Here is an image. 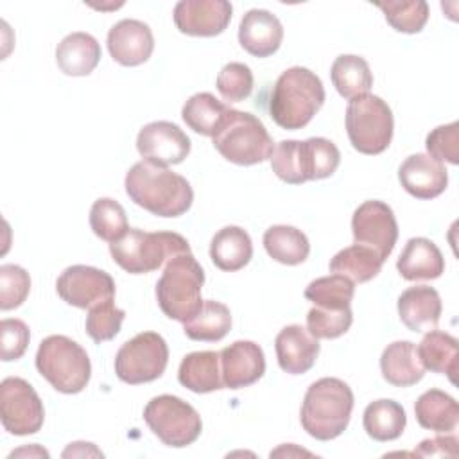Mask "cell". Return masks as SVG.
I'll return each mask as SVG.
<instances>
[{
  "instance_id": "obj_1",
  "label": "cell",
  "mask_w": 459,
  "mask_h": 459,
  "mask_svg": "<svg viewBox=\"0 0 459 459\" xmlns=\"http://www.w3.org/2000/svg\"><path fill=\"white\" fill-rule=\"evenodd\" d=\"M124 186L134 204L158 217H179L194 201V190L186 178L145 160L127 170Z\"/></svg>"
},
{
  "instance_id": "obj_2",
  "label": "cell",
  "mask_w": 459,
  "mask_h": 459,
  "mask_svg": "<svg viewBox=\"0 0 459 459\" xmlns=\"http://www.w3.org/2000/svg\"><path fill=\"white\" fill-rule=\"evenodd\" d=\"M325 97V86L312 70L292 66L281 72L273 86L269 115L281 129L296 131L314 118Z\"/></svg>"
},
{
  "instance_id": "obj_3",
  "label": "cell",
  "mask_w": 459,
  "mask_h": 459,
  "mask_svg": "<svg viewBox=\"0 0 459 459\" xmlns=\"http://www.w3.org/2000/svg\"><path fill=\"white\" fill-rule=\"evenodd\" d=\"M351 411L353 393L350 385L341 378L325 377L307 389L299 420L308 436L319 441H330L346 430Z\"/></svg>"
},
{
  "instance_id": "obj_4",
  "label": "cell",
  "mask_w": 459,
  "mask_h": 459,
  "mask_svg": "<svg viewBox=\"0 0 459 459\" xmlns=\"http://www.w3.org/2000/svg\"><path fill=\"white\" fill-rule=\"evenodd\" d=\"M203 283L204 271L192 251L172 256L156 283V299L161 312L179 323L190 321L203 307Z\"/></svg>"
},
{
  "instance_id": "obj_5",
  "label": "cell",
  "mask_w": 459,
  "mask_h": 459,
  "mask_svg": "<svg viewBox=\"0 0 459 459\" xmlns=\"http://www.w3.org/2000/svg\"><path fill=\"white\" fill-rule=\"evenodd\" d=\"M113 260L129 274H145L165 265L172 256L190 253L188 240L174 231H143L129 228L109 244Z\"/></svg>"
},
{
  "instance_id": "obj_6",
  "label": "cell",
  "mask_w": 459,
  "mask_h": 459,
  "mask_svg": "<svg viewBox=\"0 0 459 459\" xmlns=\"http://www.w3.org/2000/svg\"><path fill=\"white\" fill-rule=\"evenodd\" d=\"M39 375L59 393H81L91 377V362L86 350L66 335H48L36 351Z\"/></svg>"
},
{
  "instance_id": "obj_7",
  "label": "cell",
  "mask_w": 459,
  "mask_h": 459,
  "mask_svg": "<svg viewBox=\"0 0 459 459\" xmlns=\"http://www.w3.org/2000/svg\"><path fill=\"white\" fill-rule=\"evenodd\" d=\"M219 154L235 165H256L271 160L274 143L260 118L251 113L230 109L221 129L212 136Z\"/></svg>"
},
{
  "instance_id": "obj_8",
  "label": "cell",
  "mask_w": 459,
  "mask_h": 459,
  "mask_svg": "<svg viewBox=\"0 0 459 459\" xmlns=\"http://www.w3.org/2000/svg\"><path fill=\"white\" fill-rule=\"evenodd\" d=\"M346 133L355 151L362 154H380L393 140V111L378 95H360L348 102Z\"/></svg>"
},
{
  "instance_id": "obj_9",
  "label": "cell",
  "mask_w": 459,
  "mask_h": 459,
  "mask_svg": "<svg viewBox=\"0 0 459 459\" xmlns=\"http://www.w3.org/2000/svg\"><path fill=\"white\" fill-rule=\"evenodd\" d=\"M143 420L163 445L174 448L192 445L203 430L199 412L174 394L154 396L143 409Z\"/></svg>"
},
{
  "instance_id": "obj_10",
  "label": "cell",
  "mask_w": 459,
  "mask_h": 459,
  "mask_svg": "<svg viewBox=\"0 0 459 459\" xmlns=\"http://www.w3.org/2000/svg\"><path fill=\"white\" fill-rule=\"evenodd\" d=\"M169 362V346L156 332H140L120 346L115 357L117 377L129 384H147L160 378Z\"/></svg>"
},
{
  "instance_id": "obj_11",
  "label": "cell",
  "mask_w": 459,
  "mask_h": 459,
  "mask_svg": "<svg viewBox=\"0 0 459 459\" xmlns=\"http://www.w3.org/2000/svg\"><path fill=\"white\" fill-rule=\"evenodd\" d=\"M0 418L4 429L13 436L36 434L43 427V402L27 380L20 377H7L2 380Z\"/></svg>"
},
{
  "instance_id": "obj_12",
  "label": "cell",
  "mask_w": 459,
  "mask_h": 459,
  "mask_svg": "<svg viewBox=\"0 0 459 459\" xmlns=\"http://www.w3.org/2000/svg\"><path fill=\"white\" fill-rule=\"evenodd\" d=\"M351 233L355 244L371 247L385 262L398 238V222L384 201H364L353 212Z\"/></svg>"
},
{
  "instance_id": "obj_13",
  "label": "cell",
  "mask_w": 459,
  "mask_h": 459,
  "mask_svg": "<svg viewBox=\"0 0 459 459\" xmlns=\"http://www.w3.org/2000/svg\"><path fill=\"white\" fill-rule=\"evenodd\" d=\"M56 290L65 303L77 308H91L115 298V281L106 271L79 264L66 267L59 274Z\"/></svg>"
},
{
  "instance_id": "obj_14",
  "label": "cell",
  "mask_w": 459,
  "mask_h": 459,
  "mask_svg": "<svg viewBox=\"0 0 459 459\" xmlns=\"http://www.w3.org/2000/svg\"><path fill=\"white\" fill-rule=\"evenodd\" d=\"M136 149L145 161L167 169L190 154V138L176 124L156 120L140 129Z\"/></svg>"
},
{
  "instance_id": "obj_15",
  "label": "cell",
  "mask_w": 459,
  "mask_h": 459,
  "mask_svg": "<svg viewBox=\"0 0 459 459\" xmlns=\"http://www.w3.org/2000/svg\"><path fill=\"white\" fill-rule=\"evenodd\" d=\"M231 13L226 0H181L174 7V23L186 36L212 38L226 30Z\"/></svg>"
},
{
  "instance_id": "obj_16",
  "label": "cell",
  "mask_w": 459,
  "mask_h": 459,
  "mask_svg": "<svg viewBox=\"0 0 459 459\" xmlns=\"http://www.w3.org/2000/svg\"><path fill=\"white\" fill-rule=\"evenodd\" d=\"M222 384L228 389H242L265 373V357L253 341H235L219 351Z\"/></svg>"
},
{
  "instance_id": "obj_17",
  "label": "cell",
  "mask_w": 459,
  "mask_h": 459,
  "mask_svg": "<svg viewBox=\"0 0 459 459\" xmlns=\"http://www.w3.org/2000/svg\"><path fill=\"white\" fill-rule=\"evenodd\" d=\"M108 50L122 66L145 63L154 50V36L147 23L140 20H120L108 32Z\"/></svg>"
},
{
  "instance_id": "obj_18",
  "label": "cell",
  "mask_w": 459,
  "mask_h": 459,
  "mask_svg": "<svg viewBox=\"0 0 459 459\" xmlns=\"http://www.w3.org/2000/svg\"><path fill=\"white\" fill-rule=\"evenodd\" d=\"M398 179L405 192L416 199H434L446 190L448 174L441 161L429 154H411L398 169Z\"/></svg>"
},
{
  "instance_id": "obj_19",
  "label": "cell",
  "mask_w": 459,
  "mask_h": 459,
  "mask_svg": "<svg viewBox=\"0 0 459 459\" xmlns=\"http://www.w3.org/2000/svg\"><path fill=\"white\" fill-rule=\"evenodd\" d=\"M319 339L301 325H289L280 330L274 341L280 368L289 375L307 373L319 355Z\"/></svg>"
},
{
  "instance_id": "obj_20",
  "label": "cell",
  "mask_w": 459,
  "mask_h": 459,
  "mask_svg": "<svg viewBox=\"0 0 459 459\" xmlns=\"http://www.w3.org/2000/svg\"><path fill=\"white\" fill-rule=\"evenodd\" d=\"M283 39V27L280 20L265 9L247 11L238 25L240 47L255 57L273 56Z\"/></svg>"
},
{
  "instance_id": "obj_21",
  "label": "cell",
  "mask_w": 459,
  "mask_h": 459,
  "mask_svg": "<svg viewBox=\"0 0 459 459\" xmlns=\"http://www.w3.org/2000/svg\"><path fill=\"white\" fill-rule=\"evenodd\" d=\"M441 298L429 285H414L405 289L398 298L400 321L416 333H425L437 328L441 317Z\"/></svg>"
},
{
  "instance_id": "obj_22",
  "label": "cell",
  "mask_w": 459,
  "mask_h": 459,
  "mask_svg": "<svg viewBox=\"0 0 459 459\" xmlns=\"http://www.w3.org/2000/svg\"><path fill=\"white\" fill-rule=\"evenodd\" d=\"M396 269L402 278L409 281L436 280L445 271V258L432 240L425 237H412L400 253Z\"/></svg>"
},
{
  "instance_id": "obj_23",
  "label": "cell",
  "mask_w": 459,
  "mask_h": 459,
  "mask_svg": "<svg viewBox=\"0 0 459 459\" xmlns=\"http://www.w3.org/2000/svg\"><path fill=\"white\" fill-rule=\"evenodd\" d=\"M380 371L384 380L394 387L414 385L425 375L416 344L411 341H394L387 344L380 355Z\"/></svg>"
},
{
  "instance_id": "obj_24",
  "label": "cell",
  "mask_w": 459,
  "mask_h": 459,
  "mask_svg": "<svg viewBox=\"0 0 459 459\" xmlns=\"http://www.w3.org/2000/svg\"><path fill=\"white\" fill-rule=\"evenodd\" d=\"M100 61V45L88 32H72L56 48V63L65 75H90Z\"/></svg>"
},
{
  "instance_id": "obj_25",
  "label": "cell",
  "mask_w": 459,
  "mask_h": 459,
  "mask_svg": "<svg viewBox=\"0 0 459 459\" xmlns=\"http://www.w3.org/2000/svg\"><path fill=\"white\" fill-rule=\"evenodd\" d=\"M178 380L192 393H212L224 389L221 357L217 351H192L183 357Z\"/></svg>"
},
{
  "instance_id": "obj_26",
  "label": "cell",
  "mask_w": 459,
  "mask_h": 459,
  "mask_svg": "<svg viewBox=\"0 0 459 459\" xmlns=\"http://www.w3.org/2000/svg\"><path fill=\"white\" fill-rule=\"evenodd\" d=\"M253 256V242L240 226L221 228L210 242V258L221 271H238L249 264Z\"/></svg>"
},
{
  "instance_id": "obj_27",
  "label": "cell",
  "mask_w": 459,
  "mask_h": 459,
  "mask_svg": "<svg viewBox=\"0 0 459 459\" xmlns=\"http://www.w3.org/2000/svg\"><path fill=\"white\" fill-rule=\"evenodd\" d=\"M414 414L420 427L437 434L452 432L459 423V405L455 398L441 389L425 391L414 403Z\"/></svg>"
},
{
  "instance_id": "obj_28",
  "label": "cell",
  "mask_w": 459,
  "mask_h": 459,
  "mask_svg": "<svg viewBox=\"0 0 459 459\" xmlns=\"http://www.w3.org/2000/svg\"><path fill=\"white\" fill-rule=\"evenodd\" d=\"M407 416L403 407L389 398L375 400L364 409L362 425L366 434L375 441H393L403 434Z\"/></svg>"
},
{
  "instance_id": "obj_29",
  "label": "cell",
  "mask_w": 459,
  "mask_h": 459,
  "mask_svg": "<svg viewBox=\"0 0 459 459\" xmlns=\"http://www.w3.org/2000/svg\"><path fill=\"white\" fill-rule=\"evenodd\" d=\"M425 369L446 375L455 384L457 373V339L441 330H430L416 346Z\"/></svg>"
},
{
  "instance_id": "obj_30",
  "label": "cell",
  "mask_w": 459,
  "mask_h": 459,
  "mask_svg": "<svg viewBox=\"0 0 459 459\" xmlns=\"http://www.w3.org/2000/svg\"><path fill=\"white\" fill-rule=\"evenodd\" d=\"M330 77L339 95L346 100L366 95L373 86V74L368 61L355 54H341L335 57Z\"/></svg>"
},
{
  "instance_id": "obj_31",
  "label": "cell",
  "mask_w": 459,
  "mask_h": 459,
  "mask_svg": "<svg viewBox=\"0 0 459 459\" xmlns=\"http://www.w3.org/2000/svg\"><path fill=\"white\" fill-rule=\"evenodd\" d=\"M230 109H231L230 106L215 99L212 93L201 91L192 95L185 102L181 109V117H183V122L197 134L213 136L224 124Z\"/></svg>"
},
{
  "instance_id": "obj_32",
  "label": "cell",
  "mask_w": 459,
  "mask_h": 459,
  "mask_svg": "<svg viewBox=\"0 0 459 459\" xmlns=\"http://www.w3.org/2000/svg\"><path fill=\"white\" fill-rule=\"evenodd\" d=\"M264 247L267 255L285 265L303 264L310 253V244L307 235L287 224H276L265 230Z\"/></svg>"
},
{
  "instance_id": "obj_33",
  "label": "cell",
  "mask_w": 459,
  "mask_h": 459,
  "mask_svg": "<svg viewBox=\"0 0 459 459\" xmlns=\"http://www.w3.org/2000/svg\"><path fill=\"white\" fill-rule=\"evenodd\" d=\"M384 265V260L371 247L353 244L341 249L330 260V271L350 278L353 283H366L373 280Z\"/></svg>"
},
{
  "instance_id": "obj_34",
  "label": "cell",
  "mask_w": 459,
  "mask_h": 459,
  "mask_svg": "<svg viewBox=\"0 0 459 459\" xmlns=\"http://www.w3.org/2000/svg\"><path fill=\"white\" fill-rule=\"evenodd\" d=\"M231 328L230 308L215 299L203 301L201 310L186 323H183V332L192 341L215 342L226 337Z\"/></svg>"
},
{
  "instance_id": "obj_35",
  "label": "cell",
  "mask_w": 459,
  "mask_h": 459,
  "mask_svg": "<svg viewBox=\"0 0 459 459\" xmlns=\"http://www.w3.org/2000/svg\"><path fill=\"white\" fill-rule=\"evenodd\" d=\"M341 163L337 145L323 136H312L301 142V169L305 181L330 178Z\"/></svg>"
},
{
  "instance_id": "obj_36",
  "label": "cell",
  "mask_w": 459,
  "mask_h": 459,
  "mask_svg": "<svg viewBox=\"0 0 459 459\" xmlns=\"http://www.w3.org/2000/svg\"><path fill=\"white\" fill-rule=\"evenodd\" d=\"M353 294L355 283L350 278L335 273H332L330 276L312 280L305 289V298L312 301L314 307L330 310L350 308Z\"/></svg>"
},
{
  "instance_id": "obj_37",
  "label": "cell",
  "mask_w": 459,
  "mask_h": 459,
  "mask_svg": "<svg viewBox=\"0 0 459 459\" xmlns=\"http://www.w3.org/2000/svg\"><path fill=\"white\" fill-rule=\"evenodd\" d=\"M90 226L99 238L109 244L118 240L129 230L126 210L111 197H100L91 204Z\"/></svg>"
},
{
  "instance_id": "obj_38",
  "label": "cell",
  "mask_w": 459,
  "mask_h": 459,
  "mask_svg": "<svg viewBox=\"0 0 459 459\" xmlns=\"http://www.w3.org/2000/svg\"><path fill=\"white\" fill-rule=\"evenodd\" d=\"M378 9H382L387 23L405 34L420 32L429 20V5L423 0L412 2H377Z\"/></svg>"
},
{
  "instance_id": "obj_39",
  "label": "cell",
  "mask_w": 459,
  "mask_h": 459,
  "mask_svg": "<svg viewBox=\"0 0 459 459\" xmlns=\"http://www.w3.org/2000/svg\"><path fill=\"white\" fill-rule=\"evenodd\" d=\"M353 323L351 308L330 310L312 307L307 314V330L316 339H337L344 335Z\"/></svg>"
},
{
  "instance_id": "obj_40",
  "label": "cell",
  "mask_w": 459,
  "mask_h": 459,
  "mask_svg": "<svg viewBox=\"0 0 459 459\" xmlns=\"http://www.w3.org/2000/svg\"><path fill=\"white\" fill-rule=\"evenodd\" d=\"M124 317H126V312L122 308L115 307L113 299H106L102 303H97L91 308H88L86 333L95 342L109 341L120 332Z\"/></svg>"
},
{
  "instance_id": "obj_41",
  "label": "cell",
  "mask_w": 459,
  "mask_h": 459,
  "mask_svg": "<svg viewBox=\"0 0 459 459\" xmlns=\"http://www.w3.org/2000/svg\"><path fill=\"white\" fill-rule=\"evenodd\" d=\"M215 86L224 100L242 102L253 91V72L244 63H228L217 74Z\"/></svg>"
},
{
  "instance_id": "obj_42",
  "label": "cell",
  "mask_w": 459,
  "mask_h": 459,
  "mask_svg": "<svg viewBox=\"0 0 459 459\" xmlns=\"http://www.w3.org/2000/svg\"><path fill=\"white\" fill-rule=\"evenodd\" d=\"M273 172L289 185L305 183L301 169V142L299 140H281L276 143L271 154Z\"/></svg>"
},
{
  "instance_id": "obj_43",
  "label": "cell",
  "mask_w": 459,
  "mask_h": 459,
  "mask_svg": "<svg viewBox=\"0 0 459 459\" xmlns=\"http://www.w3.org/2000/svg\"><path fill=\"white\" fill-rule=\"evenodd\" d=\"M30 292L29 273L14 264L0 265V308H18Z\"/></svg>"
},
{
  "instance_id": "obj_44",
  "label": "cell",
  "mask_w": 459,
  "mask_h": 459,
  "mask_svg": "<svg viewBox=\"0 0 459 459\" xmlns=\"http://www.w3.org/2000/svg\"><path fill=\"white\" fill-rule=\"evenodd\" d=\"M425 147L430 158L436 161H448L452 165L459 163V124L450 122L446 126H437L427 134Z\"/></svg>"
},
{
  "instance_id": "obj_45",
  "label": "cell",
  "mask_w": 459,
  "mask_h": 459,
  "mask_svg": "<svg viewBox=\"0 0 459 459\" xmlns=\"http://www.w3.org/2000/svg\"><path fill=\"white\" fill-rule=\"evenodd\" d=\"M30 341L29 326L22 319H2L0 323V342H2V360L11 362L22 359Z\"/></svg>"
},
{
  "instance_id": "obj_46",
  "label": "cell",
  "mask_w": 459,
  "mask_h": 459,
  "mask_svg": "<svg viewBox=\"0 0 459 459\" xmlns=\"http://www.w3.org/2000/svg\"><path fill=\"white\" fill-rule=\"evenodd\" d=\"M457 437L454 434L436 436L430 439H423L418 448L414 450V455L420 457H434V455H445V457H457Z\"/></svg>"
},
{
  "instance_id": "obj_47",
  "label": "cell",
  "mask_w": 459,
  "mask_h": 459,
  "mask_svg": "<svg viewBox=\"0 0 459 459\" xmlns=\"http://www.w3.org/2000/svg\"><path fill=\"white\" fill-rule=\"evenodd\" d=\"M75 457V455H100L102 452L97 450L93 446V443H84V441H77V443H70V446L63 452V457Z\"/></svg>"
},
{
  "instance_id": "obj_48",
  "label": "cell",
  "mask_w": 459,
  "mask_h": 459,
  "mask_svg": "<svg viewBox=\"0 0 459 459\" xmlns=\"http://www.w3.org/2000/svg\"><path fill=\"white\" fill-rule=\"evenodd\" d=\"M22 454H29V455H32V454H39V455H47L48 457V452L47 450H43V448H39V446H32V448H22V450H16V452H13V454H9V457H14V455H22Z\"/></svg>"
}]
</instances>
